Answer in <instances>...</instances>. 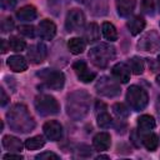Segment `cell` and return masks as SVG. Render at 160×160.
Returning a JSON list of instances; mask_svg holds the SVG:
<instances>
[{
  "label": "cell",
  "mask_w": 160,
  "mask_h": 160,
  "mask_svg": "<svg viewBox=\"0 0 160 160\" xmlns=\"http://www.w3.org/2000/svg\"><path fill=\"white\" fill-rule=\"evenodd\" d=\"M9 126L16 132H29L35 128V121L30 115L28 108L22 104L14 105L6 114Z\"/></svg>",
  "instance_id": "cell-1"
},
{
  "label": "cell",
  "mask_w": 160,
  "mask_h": 160,
  "mask_svg": "<svg viewBox=\"0 0 160 160\" xmlns=\"http://www.w3.org/2000/svg\"><path fill=\"white\" fill-rule=\"evenodd\" d=\"M90 109V95L84 90H76L68 96L66 111L74 120H82Z\"/></svg>",
  "instance_id": "cell-2"
},
{
  "label": "cell",
  "mask_w": 160,
  "mask_h": 160,
  "mask_svg": "<svg viewBox=\"0 0 160 160\" xmlns=\"http://www.w3.org/2000/svg\"><path fill=\"white\" fill-rule=\"evenodd\" d=\"M89 58L98 68H106L115 58V48L109 44H99L90 49Z\"/></svg>",
  "instance_id": "cell-3"
},
{
  "label": "cell",
  "mask_w": 160,
  "mask_h": 160,
  "mask_svg": "<svg viewBox=\"0 0 160 160\" xmlns=\"http://www.w3.org/2000/svg\"><path fill=\"white\" fill-rule=\"evenodd\" d=\"M126 100L132 110L141 111L146 108V105L149 102V96H148V92L142 88H140L138 85H132L128 89Z\"/></svg>",
  "instance_id": "cell-4"
},
{
  "label": "cell",
  "mask_w": 160,
  "mask_h": 160,
  "mask_svg": "<svg viewBox=\"0 0 160 160\" xmlns=\"http://www.w3.org/2000/svg\"><path fill=\"white\" fill-rule=\"evenodd\" d=\"M35 109L36 111L42 115V116H49V115H55L59 112L60 110V105L58 102V100L51 96V95H46V94H42V95H39L35 98Z\"/></svg>",
  "instance_id": "cell-5"
},
{
  "label": "cell",
  "mask_w": 160,
  "mask_h": 160,
  "mask_svg": "<svg viewBox=\"0 0 160 160\" xmlns=\"http://www.w3.org/2000/svg\"><path fill=\"white\" fill-rule=\"evenodd\" d=\"M46 85V88L51 90H60L65 84V76L61 71H56L52 69H42L36 74Z\"/></svg>",
  "instance_id": "cell-6"
},
{
  "label": "cell",
  "mask_w": 160,
  "mask_h": 160,
  "mask_svg": "<svg viewBox=\"0 0 160 160\" xmlns=\"http://www.w3.org/2000/svg\"><path fill=\"white\" fill-rule=\"evenodd\" d=\"M96 92L106 96V98H115L120 94V86L118 85L116 81H114L112 79L108 78V76H102L98 80L96 85H95Z\"/></svg>",
  "instance_id": "cell-7"
},
{
  "label": "cell",
  "mask_w": 160,
  "mask_h": 160,
  "mask_svg": "<svg viewBox=\"0 0 160 160\" xmlns=\"http://www.w3.org/2000/svg\"><path fill=\"white\" fill-rule=\"evenodd\" d=\"M85 24V16L80 9H71L65 19V28L69 32L72 31H80L84 28Z\"/></svg>",
  "instance_id": "cell-8"
},
{
  "label": "cell",
  "mask_w": 160,
  "mask_h": 160,
  "mask_svg": "<svg viewBox=\"0 0 160 160\" xmlns=\"http://www.w3.org/2000/svg\"><path fill=\"white\" fill-rule=\"evenodd\" d=\"M138 48L142 51L155 52L160 50V35L155 31L146 32L138 42Z\"/></svg>",
  "instance_id": "cell-9"
},
{
  "label": "cell",
  "mask_w": 160,
  "mask_h": 160,
  "mask_svg": "<svg viewBox=\"0 0 160 160\" xmlns=\"http://www.w3.org/2000/svg\"><path fill=\"white\" fill-rule=\"evenodd\" d=\"M72 69H74V71L76 72L79 80L82 81V82H91V81L95 79V76H96V74H95L94 71H90V70H89L86 62L82 61V60L75 61V62L72 64Z\"/></svg>",
  "instance_id": "cell-10"
},
{
  "label": "cell",
  "mask_w": 160,
  "mask_h": 160,
  "mask_svg": "<svg viewBox=\"0 0 160 160\" xmlns=\"http://www.w3.org/2000/svg\"><path fill=\"white\" fill-rule=\"evenodd\" d=\"M44 134L45 136L51 141H58L62 136V126L56 120H50L44 124Z\"/></svg>",
  "instance_id": "cell-11"
},
{
  "label": "cell",
  "mask_w": 160,
  "mask_h": 160,
  "mask_svg": "<svg viewBox=\"0 0 160 160\" xmlns=\"http://www.w3.org/2000/svg\"><path fill=\"white\" fill-rule=\"evenodd\" d=\"M48 55V50L46 46L44 44H36V45H31L28 50V58L30 60L31 64H40L45 60Z\"/></svg>",
  "instance_id": "cell-12"
},
{
  "label": "cell",
  "mask_w": 160,
  "mask_h": 160,
  "mask_svg": "<svg viewBox=\"0 0 160 160\" xmlns=\"http://www.w3.org/2000/svg\"><path fill=\"white\" fill-rule=\"evenodd\" d=\"M38 32H39V36L42 39V40H51L55 34H56V26L52 21L45 19V20H41L39 22V26H38Z\"/></svg>",
  "instance_id": "cell-13"
},
{
  "label": "cell",
  "mask_w": 160,
  "mask_h": 160,
  "mask_svg": "<svg viewBox=\"0 0 160 160\" xmlns=\"http://www.w3.org/2000/svg\"><path fill=\"white\" fill-rule=\"evenodd\" d=\"M111 72H112V76L121 84H126L130 80L131 70H130L129 65H126L124 62H118L116 65H114L111 69Z\"/></svg>",
  "instance_id": "cell-14"
},
{
  "label": "cell",
  "mask_w": 160,
  "mask_h": 160,
  "mask_svg": "<svg viewBox=\"0 0 160 160\" xmlns=\"http://www.w3.org/2000/svg\"><path fill=\"white\" fill-rule=\"evenodd\" d=\"M92 145L98 151L108 150L111 145V136L108 132H99L92 139Z\"/></svg>",
  "instance_id": "cell-15"
},
{
  "label": "cell",
  "mask_w": 160,
  "mask_h": 160,
  "mask_svg": "<svg viewBox=\"0 0 160 160\" xmlns=\"http://www.w3.org/2000/svg\"><path fill=\"white\" fill-rule=\"evenodd\" d=\"M8 66L14 72H22L28 69V61L21 55H12L8 59Z\"/></svg>",
  "instance_id": "cell-16"
},
{
  "label": "cell",
  "mask_w": 160,
  "mask_h": 160,
  "mask_svg": "<svg viewBox=\"0 0 160 160\" xmlns=\"http://www.w3.org/2000/svg\"><path fill=\"white\" fill-rule=\"evenodd\" d=\"M135 9V0H116L118 14L122 18H128Z\"/></svg>",
  "instance_id": "cell-17"
},
{
  "label": "cell",
  "mask_w": 160,
  "mask_h": 160,
  "mask_svg": "<svg viewBox=\"0 0 160 160\" xmlns=\"http://www.w3.org/2000/svg\"><path fill=\"white\" fill-rule=\"evenodd\" d=\"M89 9L95 16H104L108 14V0H90Z\"/></svg>",
  "instance_id": "cell-18"
},
{
  "label": "cell",
  "mask_w": 160,
  "mask_h": 160,
  "mask_svg": "<svg viewBox=\"0 0 160 160\" xmlns=\"http://www.w3.org/2000/svg\"><path fill=\"white\" fill-rule=\"evenodd\" d=\"M36 16H38L36 9L32 5L22 6L16 11V18L21 21H32L36 19Z\"/></svg>",
  "instance_id": "cell-19"
},
{
  "label": "cell",
  "mask_w": 160,
  "mask_h": 160,
  "mask_svg": "<svg viewBox=\"0 0 160 160\" xmlns=\"http://www.w3.org/2000/svg\"><path fill=\"white\" fill-rule=\"evenodd\" d=\"M2 146L9 150L10 152L15 151V152H19L22 150V142L20 141V139L15 138V136H10V135H6L2 138Z\"/></svg>",
  "instance_id": "cell-20"
},
{
  "label": "cell",
  "mask_w": 160,
  "mask_h": 160,
  "mask_svg": "<svg viewBox=\"0 0 160 160\" xmlns=\"http://www.w3.org/2000/svg\"><path fill=\"white\" fill-rule=\"evenodd\" d=\"M145 25H146V22H145V20H144V18H141L140 15L134 16L132 19H130V20L128 21V28H129V31H130L131 35H138V34H140V32L144 30Z\"/></svg>",
  "instance_id": "cell-21"
},
{
  "label": "cell",
  "mask_w": 160,
  "mask_h": 160,
  "mask_svg": "<svg viewBox=\"0 0 160 160\" xmlns=\"http://www.w3.org/2000/svg\"><path fill=\"white\" fill-rule=\"evenodd\" d=\"M100 38V31H99V26L95 22H90L86 26L85 30V39L88 42H95L98 41Z\"/></svg>",
  "instance_id": "cell-22"
},
{
  "label": "cell",
  "mask_w": 160,
  "mask_h": 160,
  "mask_svg": "<svg viewBox=\"0 0 160 160\" xmlns=\"http://www.w3.org/2000/svg\"><path fill=\"white\" fill-rule=\"evenodd\" d=\"M68 48H69L71 54L79 55L85 50V41L82 39H80V38H72V39L69 40Z\"/></svg>",
  "instance_id": "cell-23"
},
{
  "label": "cell",
  "mask_w": 160,
  "mask_h": 160,
  "mask_svg": "<svg viewBox=\"0 0 160 160\" xmlns=\"http://www.w3.org/2000/svg\"><path fill=\"white\" fill-rule=\"evenodd\" d=\"M101 31H102V36L108 41H116L118 40V31L111 22H104L101 25Z\"/></svg>",
  "instance_id": "cell-24"
},
{
  "label": "cell",
  "mask_w": 160,
  "mask_h": 160,
  "mask_svg": "<svg viewBox=\"0 0 160 160\" xmlns=\"http://www.w3.org/2000/svg\"><path fill=\"white\" fill-rule=\"evenodd\" d=\"M142 145L149 151H154V150H156V148L159 145V138L154 132H148V134L142 135Z\"/></svg>",
  "instance_id": "cell-25"
},
{
  "label": "cell",
  "mask_w": 160,
  "mask_h": 160,
  "mask_svg": "<svg viewBox=\"0 0 160 160\" xmlns=\"http://www.w3.org/2000/svg\"><path fill=\"white\" fill-rule=\"evenodd\" d=\"M138 126L141 131H150L155 128V120L150 115H141L138 119Z\"/></svg>",
  "instance_id": "cell-26"
},
{
  "label": "cell",
  "mask_w": 160,
  "mask_h": 160,
  "mask_svg": "<svg viewBox=\"0 0 160 160\" xmlns=\"http://www.w3.org/2000/svg\"><path fill=\"white\" fill-rule=\"evenodd\" d=\"M130 70L132 74L135 75H140L144 72V61L141 58H138V56H134L131 59H129V62H128Z\"/></svg>",
  "instance_id": "cell-27"
},
{
  "label": "cell",
  "mask_w": 160,
  "mask_h": 160,
  "mask_svg": "<svg viewBox=\"0 0 160 160\" xmlns=\"http://www.w3.org/2000/svg\"><path fill=\"white\" fill-rule=\"evenodd\" d=\"M45 145V140L41 135H36V136H32V138H29L26 141H25V148L28 150H38L40 148H42Z\"/></svg>",
  "instance_id": "cell-28"
},
{
  "label": "cell",
  "mask_w": 160,
  "mask_h": 160,
  "mask_svg": "<svg viewBox=\"0 0 160 160\" xmlns=\"http://www.w3.org/2000/svg\"><path fill=\"white\" fill-rule=\"evenodd\" d=\"M9 48L12 50V51H22V50H25V48H26V42L22 40V39H20V38H16V36H11L10 39H9Z\"/></svg>",
  "instance_id": "cell-29"
},
{
  "label": "cell",
  "mask_w": 160,
  "mask_h": 160,
  "mask_svg": "<svg viewBox=\"0 0 160 160\" xmlns=\"http://www.w3.org/2000/svg\"><path fill=\"white\" fill-rule=\"evenodd\" d=\"M112 122V119L111 116L108 114V111H101L98 114V125L101 128V129H108Z\"/></svg>",
  "instance_id": "cell-30"
},
{
  "label": "cell",
  "mask_w": 160,
  "mask_h": 160,
  "mask_svg": "<svg viewBox=\"0 0 160 160\" xmlns=\"http://www.w3.org/2000/svg\"><path fill=\"white\" fill-rule=\"evenodd\" d=\"M112 111L115 112V115L120 119H124V118H128L129 116V109L121 104V102H116L112 105Z\"/></svg>",
  "instance_id": "cell-31"
},
{
  "label": "cell",
  "mask_w": 160,
  "mask_h": 160,
  "mask_svg": "<svg viewBox=\"0 0 160 160\" xmlns=\"http://www.w3.org/2000/svg\"><path fill=\"white\" fill-rule=\"evenodd\" d=\"M141 10H142V12H145L148 15H154V10H155L154 0H142L141 1Z\"/></svg>",
  "instance_id": "cell-32"
},
{
  "label": "cell",
  "mask_w": 160,
  "mask_h": 160,
  "mask_svg": "<svg viewBox=\"0 0 160 160\" xmlns=\"http://www.w3.org/2000/svg\"><path fill=\"white\" fill-rule=\"evenodd\" d=\"M19 32L26 38H34L35 36V29L31 25H21L19 26Z\"/></svg>",
  "instance_id": "cell-33"
},
{
  "label": "cell",
  "mask_w": 160,
  "mask_h": 160,
  "mask_svg": "<svg viewBox=\"0 0 160 160\" xmlns=\"http://www.w3.org/2000/svg\"><path fill=\"white\" fill-rule=\"evenodd\" d=\"M14 29V21L11 18H5L1 22V31L2 32H8V31H11Z\"/></svg>",
  "instance_id": "cell-34"
},
{
  "label": "cell",
  "mask_w": 160,
  "mask_h": 160,
  "mask_svg": "<svg viewBox=\"0 0 160 160\" xmlns=\"http://www.w3.org/2000/svg\"><path fill=\"white\" fill-rule=\"evenodd\" d=\"M35 159H38V160H58L59 155H56L54 152H50V151H45V152H41V154L36 155Z\"/></svg>",
  "instance_id": "cell-35"
},
{
  "label": "cell",
  "mask_w": 160,
  "mask_h": 160,
  "mask_svg": "<svg viewBox=\"0 0 160 160\" xmlns=\"http://www.w3.org/2000/svg\"><path fill=\"white\" fill-rule=\"evenodd\" d=\"M16 1L18 0H1V6L5 10H10L16 5Z\"/></svg>",
  "instance_id": "cell-36"
},
{
  "label": "cell",
  "mask_w": 160,
  "mask_h": 160,
  "mask_svg": "<svg viewBox=\"0 0 160 160\" xmlns=\"http://www.w3.org/2000/svg\"><path fill=\"white\" fill-rule=\"evenodd\" d=\"M2 159L4 160H21L22 159V156L21 155H14V154H6V155H4L2 156Z\"/></svg>",
  "instance_id": "cell-37"
},
{
  "label": "cell",
  "mask_w": 160,
  "mask_h": 160,
  "mask_svg": "<svg viewBox=\"0 0 160 160\" xmlns=\"http://www.w3.org/2000/svg\"><path fill=\"white\" fill-rule=\"evenodd\" d=\"M95 110H96V114H99L101 111H105L106 110V105L102 101H98L96 105H95Z\"/></svg>",
  "instance_id": "cell-38"
},
{
  "label": "cell",
  "mask_w": 160,
  "mask_h": 160,
  "mask_svg": "<svg viewBox=\"0 0 160 160\" xmlns=\"http://www.w3.org/2000/svg\"><path fill=\"white\" fill-rule=\"evenodd\" d=\"M0 94H1V106H5V105L8 104V101H9V98H8V95L5 94V90H4V89L0 90Z\"/></svg>",
  "instance_id": "cell-39"
},
{
  "label": "cell",
  "mask_w": 160,
  "mask_h": 160,
  "mask_svg": "<svg viewBox=\"0 0 160 160\" xmlns=\"http://www.w3.org/2000/svg\"><path fill=\"white\" fill-rule=\"evenodd\" d=\"M6 51H8V46H6L5 40L2 39V40H1V52H2V54H5Z\"/></svg>",
  "instance_id": "cell-40"
},
{
  "label": "cell",
  "mask_w": 160,
  "mask_h": 160,
  "mask_svg": "<svg viewBox=\"0 0 160 160\" xmlns=\"http://www.w3.org/2000/svg\"><path fill=\"white\" fill-rule=\"evenodd\" d=\"M98 159H109V156H106V155H100V156H98Z\"/></svg>",
  "instance_id": "cell-41"
},
{
  "label": "cell",
  "mask_w": 160,
  "mask_h": 160,
  "mask_svg": "<svg viewBox=\"0 0 160 160\" xmlns=\"http://www.w3.org/2000/svg\"><path fill=\"white\" fill-rule=\"evenodd\" d=\"M156 82H158V84L160 85V74H159V75L156 76Z\"/></svg>",
  "instance_id": "cell-42"
},
{
  "label": "cell",
  "mask_w": 160,
  "mask_h": 160,
  "mask_svg": "<svg viewBox=\"0 0 160 160\" xmlns=\"http://www.w3.org/2000/svg\"><path fill=\"white\" fill-rule=\"evenodd\" d=\"M158 5H159V10H160V0H158Z\"/></svg>",
  "instance_id": "cell-43"
},
{
  "label": "cell",
  "mask_w": 160,
  "mask_h": 160,
  "mask_svg": "<svg viewBox=\"0 0 160 160\" xmlns=\"http://www.w3.org/2000/svg\"><path fill=\"white\" fill-rule=\"evenodd\" d=\"M158 61H159V62H160V54H159V55H158Z\"/></svg>",
  "instance_id": "cell-44"
},
{
  "label": "cell",
  "mask_w": 160,
  "mask_h": 160,
  "mask_svg": "<svg viewBox=\"0 0 160 160\" xmlns=\"http://www.w3.org/2000/svg\"><path fill=\"white\" fill-rule=\"evenodd\" d=\"M78 1H79V2H82V1H84V0H78Z\"/></svg>",
  "instance_id": "cell-45"
}]
</instances>
